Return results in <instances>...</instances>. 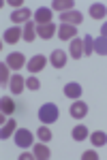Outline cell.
I'll return each mask as SVG.
<instances>
[{"instance_id": "52a82bcc", "label": "cell", "mask_w": 107, "mask_h": 160, "mask_svg": "<svg viewBox=\"0 0 107 160\" xmlns=\"http://www.w3.org/2000/svg\"><path fill=\"white\" fill-rule=\"evenodd\" d=\"M30 15H35V13L30 11V9H26V7H22V9H17V11L11 13V22L13 24H28V19H30Z\"/></svg>"}, {"instance_id": "5b68a950", "label": "cell", "mask_w": 107, "mask_h": 160, "mask_svg": "<svg viewBox=\"0 0 107 160\" xmlns=\"http://www.w3.org/2000/svg\"><path fill=\"white\" fill-rule=\"evenodd\" d=\"M58 38H60V41H73V38H77V30H75V26L60 24V28H58Z\"/></svg>"}, {"instance_id": "8fae6325", "label": "cell", "mask_w": 107, "mask_h": 160, "mask_svg": "<svg viewBox=\"0 0 107 160\" xmlns=\"http://www.w3.org/2000/svg\"><path fill=\"white\" fill-rule=\"evenodd\" d=\"M51 15L54 13L49 11V9H39V11L35 13V22H36V26H43V24H51Z\"/></svg>"}, {"instance_id": "484cf974", "label": "cell", "mask_w": 107, "mask_h": 160, "mask_svg": "<svg viewBox=\"0 0 107 160\" xmlns=\"http://www.w3.org/2000/svg\"><path fill=\"white\" fill-rule=\"evenodd\" d=\"M7 81H11V79H9V64L2 62V64H0V83L4 86Z\"/></svg>"}, {"instance_id": "9a60e30c", "label": "cell", "mask_w": 107, "mask_h": 160, "mask_svg": "<svg viewBox=\"0 0 107 160\" xmlns=\"http://www.w3.org/2000/svg\"><path fill=\"white\" fill-rule=\"evenodd\" d=\"M24 88H26V79L22 75H13L11 77V92L13 94H22Z\"/></svg>"}, {"instance_id": "603a6c76", "label": "cell", "mask_w": 107, "mask_h": 160, "mask_svg": "<svg viewBox=\"0 0 107 160\" xmlns=\"http://www.w3.org/2000/svg\"><path fill=\"white\" fill-rule=\"evenodd\" d=\"M94 51H96V53H101V56H107V38L105 37L94 38Z\"/></svg>"}, {"instance_id": "2e32d148", "label": "cell", "mask_w": 107, "mask_h": 160, "mask_svg": "<svg viewBox=\"0 0 107 160\" xmlns=\"http://www.w3.org/2000/svg\"><path fill=\"white\" fill-rule=\"evenodd\" d=\"M64 96L67 98H79L82 96V86L79 83H67L64 86Z\"/></svg>"}, {"instance_id": "4fadbf2b", "label": "cell", "mask_w": 107, "mask_h": 160, "mask_svg": "<svg viewBox=\"0 0 107 160\" xmlns=\"http://www.w3.org/2000/svg\"><path fill=\"white\" fill-rule=\"evenodd\" d=\"M22 38H24L26 43H32L36 38V22H28V24H24V34H22Z\"/></svg>"}, {"instance_id": "9c48e42d", "label": "cell", "mask_w": 107, "mask_h": 160, "mask_svg": "<svg viewBox=\"0 0 107 160\" xmlns=\"http://www.w3.org/2000/svg\"><path fill=\"white\" fill-rule=\"evenodd\" d=\"M49 62H51L54 68H62V66L67 64V53H64L62 49H54L51 56H49Z\"/></svg>"}, {"instance_id": "83f0119b", "label": "cell", "mask_w": 107, "mask_h": 160, "mask_svg": "<svg viewBox=\"0 0 107 160\" xmlns=\"http://www.w3.org/2000/svg\"><path fill=\"white\" fill-rule=\"evenodd\" d=\"M26 88H30V90H39V88H41V81H39L36 77H28V79H26Z\"/></svg>"}, {"instance_id": "d6986e66", "label": "cell", "mask_w": 107, "mask_h": 160, "mask_svg": "<svg viewBox=\"0 0 107 160\" xmlns=\"http://www.w3.org/2000/svg\"><path fill=\"white\" fill-rule=\"evenodd\" d=\"M0 109H2V115H11L13 111H15V102H13V98L2 96V100H0Z\"/></svg>"}, {"instance_id": "7c38bea8", "label": "cell", "mask_w": 107, "mask_h": 160, "mask_svg": "<svg viewBox=\"0 0 107 160\" xmlns=\"http://www.w3.org/2000/svg\"><path fill=\"white\" fill-rule=\"evenodd\" d=\"M22 34H24V32H22L19 28H9V30H4V37H2V38H4V43L15 45V43L22 38Z\"/></svg>"}, {"instance_id": "ba28073f", "label": "cell", "mask_w": 107, "mask_h": 160, "mask_svg": "<svg viewBox=\"0 0 107 160\" xmlns=\"http://www.w3.org/2000/svg\"><path fill=\"white\" fill-rule=\"evenodd\" d=\"M45 62H47V58L39 53V56H32V58L28 60V64H26V66H28V71H30V73H39V71H43Z\"/></svg>"}, {"instance_id": "4316f807", "label": "cell", "mask_w": 107, "mask_h": 160, "mask_svg": "<svg viewBox=\"0 0 107 160\" xmlns=\"http://www.w3.org/2000/svg\"><path fill=\"white\" fill-rule=\"evenodd\" d=\"M36 135H39V141H43V143H45V141L51 139V130H49L47 126H41V128L36 130Z\"/></svg>"}, {"instance_id": "6da1fadb", "label": "cell", "mask_w": 107, "mask_h": 160, "mask_svg": "<svg viewBox=\"0 0 107 160\" xmlns=\"http://www.w3.org/2000/svg\"><path fill=\"white\" fill-rule=\"evenodd\" d=\"M58 115H60V111H58V107H56L54 102H45V105H41V109H39V120H41L43 124L56 122Z\"/></svg>"}, {"instance_id": "1f68e13d", "label": "cell", "mask_w": 107, "mask_h": 160, "mask_svg": "<svg viewBox=\"0 0 107 160\" xmlns=\"http://www.w3.org/2000/svg\"><path fill=\"white\" fill-rule=\"evenodd\" d=\"M30 158H35V154H22V160H30Z\"/></svg>"}, {"instance_id": "ffe728a7", "label": "cell", "mask_w": 107, "mask_h": 160, "mask_svg": "<svg viewBox=\"0 0 107 160\" xmlns=\"http://www.w3.org/2000/svg\"><path fill=\"white\" fill-rule=\"evenodd\" d=\"M90 141H92V145L94 148H103V145H107V132H92L90 135Z\"/></svg>"}, {"instance_id": "8992f818", "label": "cell", "mask_w": 107, "mask_h": 160, "mask_svg": "<svg viewBox=\"0 0 107 160\" xmlns=\"http://www.w3.org/2000/svg\"><path fill=\"white\" fill-rule=\"evenodd\" d=\"M7 64H9V68H13V71H17V68H22L26 64V58H24V53H17V51H13V53H9L7 56Z\"/></svg>"}, {"instance_id": "f1b7e54d", "label": "cell", "mask_w": 107, "mask_h": 160, "mask_svg": "<svg viewBox=\"0 0 107 160\" xmlns=\"http://www.w3.org/2000/svg\"><path fill=\"white\" fill-rule=\"evenodd\" d=\"M82 158L83 160H96V158H99V154H96V152H83Z\"/></svg>"}, {"instance_id": "e0dca14e", "label": "cell", "mask_w": 107, "mask_h": 160, "mask_svg": "<svg viewBox=\"0 0 107 160\" xmlns=\"http://www.w3.org/2000/svg\"><path fill=\"white\" fill-rule=\"evenodd\" d=\"M32 149H35L32 154H35V158H36V160H47L49 156H51L49 148H47V145H43V143H36V145H35Z\"/></svg>"}, {"instance_id": "d4e9b609", "label": "cell", "mask_w": 107, "mask_h": 160, "mask_svg": "<svg viewBox=\"0 0 107 160\" xmlns=\"http://www.w3.org/2000/svg\"><path fill=\"white\" fill-rule=\"evenodd\" d=\"M92 51H94V38L90 34H86L83 37V56H90Z\"/></svg>"}, {"instance_id": "4dcf8cb0", "label": "cell", "mask_w": 107, "mask_h": 160, "mask_svg": "<svg viewBox=\"0 0 107 160\" xmlns=\"http://www.w3.org/2000/svg\"><path fill=\"white\" fill-rule=\"evenodd\" d=\"M101 37H105V38H107V24L101 26Z\"/></svg>"}, {"instance_id": "3957f363", "label": "cell", "mask_w": 107, "mask_h": 160, "mask_svg": "<svg viewBox=\"0 0 107 160\" xmlns=\"http://www.w3.org/2000/svg\"><path fill=\"white\" fill-rule=\"evenodd\" d=\"M60 22L62 24H69V26H79L83 22V15L79 11H67V13H60Z\"/></svg>"}, {"instance_id": "f546056e", "label": "cell", "mask_w": 107, "mask_h": 160, "mask_svg": "<svg viewBox=\"0 0 107 160\" xmlns=\"http://www.w3.org/2000/svg\"><path fill=\"white\" fill-rule=\"evenodd\" d=\"M9 4L15 7V11H17V9H19V4H22V0H9Z\"/></svg>"}, {"instance_id": "cb8c5ba5", "label": "cell", "mask_w": 107, "mask_h": 160, "mask_svg": "<svg viewBox=\"0 0 107 160\" xmlns=\"http://www.w3.org/2000/svg\"><path fill=\"white\" fill-rule=\"evenodd\" d=\"M105 13H107V9L103 4H99V2H96V4H90V15H92L94 19H103Z\"/></svg>"}, {"instance_id": "277c9868", "label": "cell", "mask_w": 107, "mask_h": 160, "mask_svg": "<svg viewBox=\"0 0 107 160\" xmlns=\"http://www.w3.org/2000/svg\"><path fill=\"white\" fill-rule=\"evenodd\" d=\"M71 115L75 118V120H82V118H86L88 115V105L83 102V100H73V105H71Z\"/></svg>"}, {"instance_id": "ac0fdd59", "label": "cell", "mask_w": 107, "mask_h": 160, "mask_svg": "<svg viewBox=\"0 0 107 160\" xmlns=\"http://www.w3.org/2000/svg\"><path fill=\"white\" fill-rule=\"evenodd\" d=\"M15 130H17V122H15V120H9V122L2 126V130H0V137H2V139H9L11 135H15Z\"/></svg>"}, {"instance_id": "7a4b0ae2", "label": "cell", "mask_w": 107, "mask_h": 160, "mask_svg": "<svg viewBox=\"0 0 107 160\" xmlns=\"http://www.w3.org/2000/svg\"><path fill=\"white\" fill-rule=\"evenodd\" d=\"M32 143H35V139H32V132L30 130H26V128H22V130H15V145L17 148H32Z\"/></svg>"}, {"instance_id": "5bb4252c", "label": "cell", "mask_w": 107, "mask_h": 160, "mask_svg": "<svg viewBox=\"0 0 107 160\" xmlns=\"http://www.w3.org/2000/svg\"><path fill=\"white\" fill-rule=\"evenodd\" d=\"M36 34L41 38H51L56 34V26L54 24H43V26H36Z\"/></svg>"}, {"instance_id": "7402d4cb", "label": "cell", "mask_w": 107, "mask_h": 160, "mask_svg": "<svg viewBox=\"0 0 107 160\" xmlns=\"http://www.w3.org/2000/svg\"><path fill=\"white\" fill-rule=\"evenodd\" d=\"M71 135H73L75 141H83V139L88 137V128H86L83 124H79V126H75V128L71 130Z\"/></svg>"}, {"instance_id": "30bf717a", "label": "cell", "mask_w": 107, "mask_h": 160, "mask_svg": "<svg viewBox=\"0 0 107 160\" xmlns=\"http://www.w3.org/2000/svg\"><path fill=\"white\" fill-rule=\"evenodd\" d=\"M69 53H71L73 60L82 58V56H83V38H73V41H71V47H69Z\"/></svg>"}, {"instance_id": "44dd1931", "label": "cell", "mask_w": 107, "mask_h": 160, "mask_svg": "<svg viewBox=\"0 0 107 160\" xmlns=\"http://www.w3.org/2000/svg\"><path fill=\"white\" fill-rule=\"evenodd\" d=\"M54 11L58 13L73 11V0H54Z\"/></svg>"}]
</instances>
